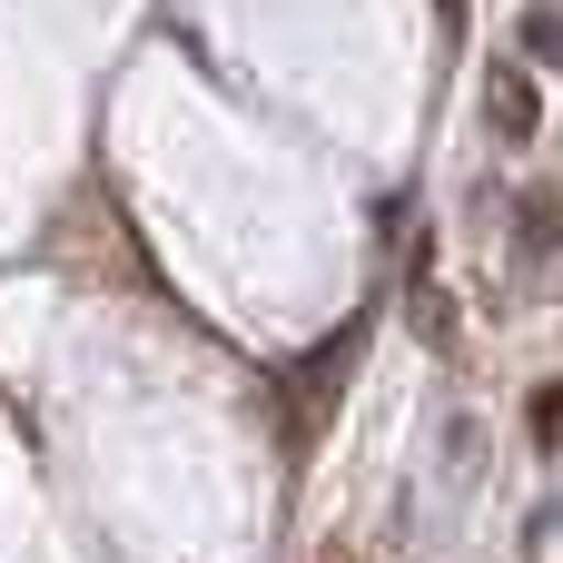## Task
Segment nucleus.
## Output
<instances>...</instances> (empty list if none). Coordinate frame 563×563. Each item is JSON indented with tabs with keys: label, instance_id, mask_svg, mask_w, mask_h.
I'll return each instance as SVG.
<instances>
[{
	"label": "nucleus",
	"instance_id": "1",
	"mask_svg": "<svg viewBox=\"0 0 563 563\" xmlns=\"http://www.w3.org/2000/svg\"><path fill=\"white\" fill-rule=\"evenodd\" d=\"M485 109H495V129H505V139H534V129H544V99H534V79H525V69H495V79H485Z\"/></svg>",
	"mask_w": 563,
	"mask_h": 563
},
{
	"label": "nucleus",
	"instance_id": "2",
	"mask_svg": "<svg viewBox=\"0 0 563 563\" xmlns=\"http://www.w3.org/2000/svg\"><path fill=\"white\" fill-rule=\"evenodd\" d=\"M525 49H534V59H563V20H554V10L525 20Z\"/></svg>",
	"mask_w": 563,
	"mask_h": 563
},
{
	"label": "nucleus",
	"instance_id": "3",
	"mask_svg": "<svg viewBox=\"0 0 563 563\" xmlns=\"http://www.w3.org/2000/svg\"><path fill=\"white\" fill-rule=\"evenodd\" d=\"M525 247H534V257L554 247V198H525Z\"/></svg>",
	"mask_w": 563,
	"mask_h": 563
},
{
	"label": "nucleus",
	"instance_id": "4",
	"mask_svg": "<svg viewBox=\"0 0 563 563\" xmlns=\"http://www.w3.org/2000/svg\"><path fill=\"white\" fill-rule=\"evenodd\" d=\"M534 435H544V445L563 435V386H554V396H534Z\"/></svg>",
	"mask_w": 563,
	"mask_h": 563
}]
</instances>
